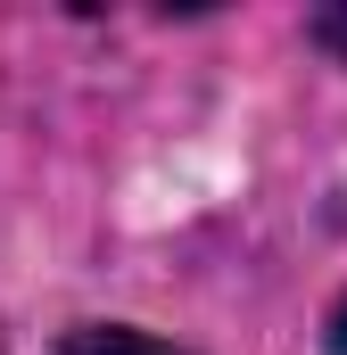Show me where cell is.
<instances>
[{"label":"cell","instance_id":"6da1fadb","mask_svg":"<svg viewBox=\"0 0 347 355\" xmlns=\"http://www.w3.org/2000/svg\"><path fill=\"white\" fill-rule=\"evenodd\" d=\"M50 355H182V347L149 339V331H124V322H83V331H67Z\"/></svg>","mask_w":347,"mask_h":355},{"label":"cell","instance_id":"7a4b0ae2","mask_svg":"<svg viewBox=\"0 0 347 355\" xmlns=\"http://www.w3.org/2000/svg\"><path fill=\"white\" fill-rule=\"evenodd\" d=\"M314 42H323V50H339V58H347V8H323V17H314Z\"/></svg>","mask_w":347,"mask_h":355},{"label":"cell","instance_id":"3957f363","mask_svg":"<svg viewBox=\"0 0 347 355\" xmlns=\"http://www.w3.org/2000/svg\"><path fill=\"white\" fill-rule=\"evenodd\" d=\"M331 339H339V355H347V306H339V322H331Z\"/></svg>","mask_w":347,"mask_h":355}]
</instances>
